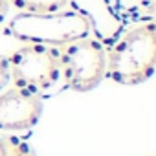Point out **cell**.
I'll use <instances>...</instances> for the list:
<instances>
[{
    "mask_svg": "<svg viewBox=\"0 0 156 156\" xmlns=\"http://www.w3.org/2000/svg\"><path fill=\"white\" fill-rule=\"evenodd\" d=\"M156 68V24L143 20L123 30L107 48L105 77L118 85L134 87L145 83Z\"/></svg>",
    "mask_w": 156,
    "mask_h": 156,
    "instance_id": "1",
    "label": "cell"
},
{
    "mask_svg": "<svg viewBox=\"0 0 156 156\" xmlns=\"http://www.w3.org/2000/svg\"><path fill=\"white\" fill-rule=\"evenodd\" d=\"M6 31L17 41L30 44L62 46L73 41L90 37V22L75 9H64L57 13H19L15 15Z\"/></svg>",
    "mask_w": 156,
    "mask_h": 156,
    "instance_id": "2",
    "label": "cell"
},
{
    "mask_svg": "<svg viewBox=\"0 0 156 156\" xmlns=\"http://www.w3.org/2000/svg\"><path fill=\"white\" fill-rule=\"evenodd\" d=\"M6 61L13 87L37 96L51 90L62 79L59 50L55 46L28 42L6 57Z\"/></svg>",
    "mask_w": 156,
    "mask_h": 156,
    "instance_id": "3",
    "label": "cell"
},
{
    "mask_svg": "<svg viewBox=\"0 0 156 156\" xmlns=\"http://www.w3.org/2000/svg\"><path fill=\"white\" fill-rule=\"evenodd\" d=\"M59 62L64 87L73 92H90L103 79L107 72V48L96 37H85L62 44Z\"/></svg>",
    "mask_w": 156,
    "mask_h": 156,
    "instance_id": "4",
    "label": "cell"
},
{
    "mask_svg": "<svg viewBox=\"0 0 156 156\" xmlns=\"http://www.w3.org/2000/svg\"><path fill=\"white\" fill-rule=\"evenodd\" d=\"M42 116V99L37 94L11 87L0 94V130H28Z\"/></svg>",
    "mask_w": 156,
    "mask_h": 156,
    "instance_id": "5",
    "label": "cell"
},
{
    "mask_svg": "<svg viewBox=\"0 0 156 156\" xmlns=\"http://www.w3.org/2000/svg\"><path fill=\"white\" fill-rule=\"evenodd\" d=\"M70 6L88 19L90 30L105 48L123 31V20L114 13L108 0H70Z\"/></svg>",
    "mask_w": 156,
    "mask_h": 156,
    "instance_id": "6",
    "label": "cell"
},
{
    "mask_svg": "<svg viewBox=\"0 0 156 156\" xmlns=\"http://www.w3.org/2000/svg\"><path fill=\"white\" fill-rule=\"evenodd\" d=\"M114 13L123 20L129 17L132 20H154V0H108Z\"/></svg>",
    "mask_w": 156,
    "mask_h": 156,
    "instance_id": "7",
    "label": "cell"
},
{
    "mask_svg": "<svg viewBox=\"0 0 156 156\" xmlns=\"http://www.w3.org/2000/svg\"><path fill=\"white\" fill-rule=\"evenodd\" d=\"M20 13H57L70 8V0H8Z\"/></svg>",
    "mask_w": 156,
    "mask_h": 156,
    "instance_id": "8",
    "label": "cell"
},
{
    "mask_svg": "<svg viewBox=\"0 0 156 156\" xmlns=\"http://www.w3.org/2000/svg\"><path fill=\"white\" fill-rule=\"evenodd\" d=\"M9 83V72H8V61L0 55V90Z\"/></svg>",
    "mask_w": 156,
    "mask_h": 156,
    "instance_id": "9",
    "label": "cell"
},
{
    "mask_svg": "<svg viewBox=\"0 0 156 156\" xmlns=\"http://www.w3.org/2000/svg\"><path fill=\"white\" fill-rule=\"evenodd\" d=\"M4 156H33V152L28 149V145H24V143H19L17 147H11Z\"/></svg>",
    "mask_w": 156,
    "mask_h": 156,
    "instance_id": "10",
    "label": "cell"
},
{
    "mask_svg": "<svg viewBox=\"0 0 156 156\" xmlns=\"http://www.w3.org/2000/svg\"><path fill=\"white\" fill-rule=\"evenodd\" d=\"M8 9H9V2H8V0H0V30H2V26L6 24Z\"/></svg>",
    "mask_w": 156,
    "mask_h": 156,
    "instance_id": "11",
    "label": "cell"
}]
</instances>
